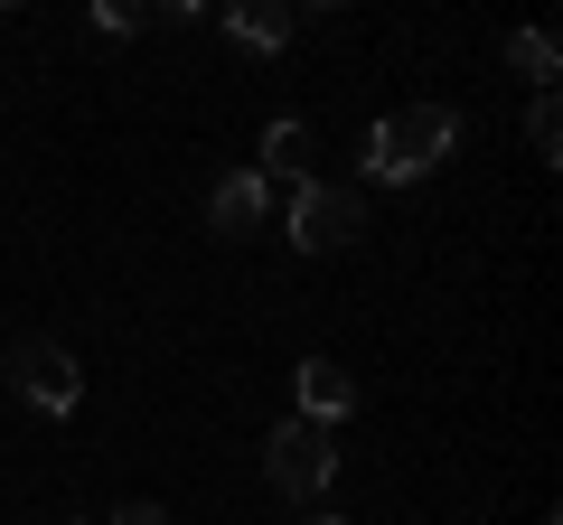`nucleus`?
<instances>
[{
	"label": "nucleus",
	"mask_w": 563,
	"mask_h": 525,
	"mask_svg": "<svg viewBox=\"0 0 563 525\" xmlns=\"http://www.w3.org/2000/svg\"><path fill=\"white\" fill-rule=\"evenodd\" d=\"M263 206H273V179H263V169H235V179H217V225H225V235H254Z\"/></svg>",
	"instance_id": "obj_7"
},
{
	"label": "nucleus",
	"mask_w": 563,
	"mask_h": 525,
	"mask_svg": "<svg viewBox=\"0 0 563 525\" xmlns=\"http://www.w3.org/2000/svg\"><path fill=\"white\" fill-rule=\"evenodd\" d=\"M291 384H301V423H320V432L357 413V376H347L339 357H310V366H301Z\"/></svg>",
	"instance_id": "obj_5"
},
{
	"label": "nucleus",
	"mask_w": 563,
	"mask_h": 525,
	"mask_svg": "<svg viewBox=\"0 0 563 525\" xmlns=\"http://www.w3.org/2000/svg\"><path fill=\"white\" fill-rule=\"evenodd\" d=\"M113 525H169V506H151V498H132V506H122Z\"/></svg>",
	"instance_id": "obj_12"
},
{
	"label": "nucleus",
	"mask_w": 563,
	"mask_h": 525,
	"mask_svg": "<svg viewBox=\"0 0 563 525\" xmlns=\"http://www.w3.org/2000/svg\"><path fill=\"white\" fill-rule=\"evenodd\" d=\"M310 525H347V516H310Z\"/></svg>",
	"instance_id": "obj_13"
},
{
	"label": "nucleus",
	"mask_w": 563,
	"mask_h": 525,
	"mask_svg": "<svg viewBox=\"0 0 563 525\" xmlns=\"http://www.w3.org/2000/svg\"><path fill=\"white\" fill-rule=\"evenodd\" d=\"M310 150H320L310 122H263V179H310Z\"/></svg>",
	"instance_id": "obj_8"
},
{
	"label": "nucleus",
	"mask_w": 563,
	"mask_h": 525,
	"mask_svg": "<svg viewBox=\"0 0 563 525\" xmlns=\"http://www.w3.org/2000/svg\"><path fill=\"white\" fill-rule=\"evenodd\" d=\"M451 142H461V113H451V103H404V113H385L376 132H366L357 169L376 188H404V179H422V169H442Z\"/></svg>",
	"instance_id": "obj_1"
},
{
	"label": "nucleus",
	"mask_w": 563,
	"mask_h": 525,
	"mask_svg": "<svg viewBox=\"0 0 563 525\" xmlns=\"http://www.w3.org/2000/svg\"><path fill=\"white\" fill-rule=\"evenodd\" d=\"M263 479H273L282 498H320V488L339 479V450H329V432L291 413V423L273 432V450H263Z\"/></svg>",
	"instance_id": "obj_3"
},
{
	"label": "nucleus",
	"mask_w": 563,
	"mask_h": 525,
	"mask_svg": "<svg viewBox=\"0 0 563 525\" xmlns=\"http://www.w3.org/2000/svg\"><path fill=\"white\" fill-rule=\"evenodd\" d=\"M526 142H536V160H554V150H563V113H554V94H536V113H526Z\"/></svg>",
	"instance_id": "obj_10"
},
{
	"label": "nucleus",
	"mask_w": 563,
	"mask_h": 525,
	"mask_svg": "<svg viewBox=\"0 0 563 525\" xmlns=\"http://www.w3.org/2000/svg\"><path fill=\"white\" fill-rule=\"evenodd\" d=\"M507 66H517L536 94H554V38H544V29H517V38H507Z\"/></svg>",
	"instance_id": "obj_9"
},
{
	"label": "nucleus",
	"mask_w": 563,
	"mask_h": 525,
	"mask_svg": "<svg viewBox=\"0 0 563 525\" xmlns=\"http://www.w3.org/2000/svg\"><path fill=\"white\" fill-rule=\"evenodd\" d=\"M291 29H301L291 0H235V10H225V38L235 47H291Z\"/></svg>",
	"instance_id": "obj_6"
},
{
	"label": "nucleus",
	"mask_w": 563,
	"mask_h": 525,
	"mask_svg": "<svg viewBox=\"0 0 563 525\" xmlns=\"http://www.w3.org/2000/svg\"><path fill=\"white\" fill-rule=\"evenodd\" d=\"M366 225L357 188H329V179H301L291 188V216H282V235H291V254H347Z\"/></svg>",
	"instance_id": "obj_2"
},
{
	"label": "nucleus",
	"mask_w": 563,
	"mask_h": 525,
	"mask_svg": "<svg viewBox=\"0 0 563 525\" xmlns=\"http://www.w3.org/2000/svg\"><path fill=\"white\" fill-rule=\"evenodd\" d=\"M20 394L38 413H76L85 404V366L66 357V347H20Z\"/></svg>",
	"instance_id": "obj_4"
},
{
	"label": "nucleus",
	"mask_w": 563,
	"mask_h": 525,
	"mask_svg": "<svg viewBox=\"0 0 563 525\" xmlns=\"http://www.w3.org/2000/svg\"><path fill=\"white\" fill-rule=\"evenodd\" d=\"M95 29H103V38H122V29H141V10H132V0H103V10H95Z\"/></svg>",
	"instance_id": "obj_11"
}]
</instances>
